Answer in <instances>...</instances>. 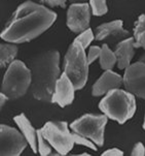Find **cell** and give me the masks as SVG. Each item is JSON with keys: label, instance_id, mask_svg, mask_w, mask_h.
<instances>
[{"label": "cell", "instance_id": "31", "mask_svg": "<svg viewBox=\"0 0 145 156\" xmlns=\"http://www.w3.org/2000/svg\"><path fill=\"white\" fill-rule=\"evenodd\" d=\"M143 128H144V130H145V117H144V122H143Z\"/></svg>", "mask_w": 145, "mask_h": 156}, {"label": "cell", "instance_id": "1", "mask_svg": "<svg viewBox=\"0 0 145 156\" xmlns=\"http://www.w3.org/2000/svg\"><path fill=\"white\" fill-rule=\"evenodd\" d=\"M56 19L52 9L28 0L15 10L0 36L7 43H28L46 32Z\"/></svg>", "mask_w": 145, "mask_h": 156}, {"label": "cell", "instance_id": "28", "mask_svg": "<svg viewBox=\"0 0 145 156\" xmlns=\"http://www.w3.org/2000/svg\"><path fill=\"white\" fill-rule=\"evenodd\" d=\"M71 3H80V2H86V0H69Z\"/></svg>", "mask_w": 145, "mask_h": 156}, {"label": "cell", "instance_id": "8", "mask_svg": "<svg viewBox=\"0 0 145 156\" xmlns=\"http://www.w3.org/2000/svg\"><path fill=\"white\" fill-rule=\"evenodd\" d=\"M29 145L24 134L6 124L0 125V155L20 156Z\"/></svg>", "mask_w": 145, "mask_h": 156}, {"label": "cell", "instance_id": "2", "mask_svg": "<svg viewBox=\"0 0 145 156\" xmlns=\"http://www.w3.org/2000/svg\"><path fill=\"white\" fill-rule=\"evenodd\" d=\"M60 54L56 50L40 53L30 60L31 93L35 99L51 102L58 79L62 75L60 70Z\"/></svg>", "mask_w": 145, "mask_h": 156}, {"label": "cell", "instance_id": "30", "mask_svg": "<svg viewBox=\"0 0 145 156\" xmlns=\"http://www.w3.org/2000/svg\"><path fill=\"white\" fill-rule=\"evenodd\" d=\"M78 156H89V153H81V154H79Z\"/></svg>", "mask_w": 145, "mask_h": 156}, {"label": "cell", "instance_id": "17", "mask_svg": "<svg viewBox=\"0 0 145 156\" xmlns=\"http://www.w3.org/2000/svg\"><path fill=\"white\" fill-rule=\"evenodd\" d=\"M99 62L100 66L103 70L112 69L114 67L115 63L117 62V57L115 55L114 51H112L111 49H109L108 44H103L101 48V54L99 57Z\"/></svg>", "mask_w": 145, "mask_h": 156}, {"label": "cell", "instance_id": "15", "mask_svg": "<svg viewBox=\"0 0 145 156\" xmlns=\"http://www.w3.org/2000/svg\"><path fill=\"white\" fill-rule=\"evenodd\" d=\"M14 120L21 130V133L24 134V136L28 141L29 146L32 149V151L34 153H37V129L33 127L32 124H31L29 119L26 117V115L24 113L15 116Z\"/></svg>", "mask_w": 145, "mask_h": 156}, {"label": "cell", "instance_id": "26", "mask_svg": "<svg viewBox=\"0 0 145 156\" xmlns=\"http://www.w3.org/2000/svg\"><path fill=\"white\" fill-rule=\"evenodd\" d=\"M103 156H123V152L122 150L117 149V148H111V149H108L106 151L102 153Z\"/></svg>", "mask_w": 145, "mask_h": 156}, {"label": "cell", "instance_id": "6", "mask_svg": "<svg viewBox=\"0 0 145 156\" xmlns=\"http://www.w3.org/2000/svg\"><path fill=\"white\" fill-rule=\"evenodd\" d=\"M108 117L105 114H86L73 121L70 124V128L74 133L93 141L97 146L102 147L104 145V133Z\"/></svg>", "mask_w": 145, "mask_h": 156}, {"label": "cell", "instance_id": "9", "mask_svg": "<svg viewBox=\"0 0 145 156\" xmlns=\"http://www.w3.org/2000/svg\"><path fill=\"white\" fill-rule=\"evenodd\" d=\"M123 78L126 90L145 99V63L137 61L130 64L126 68Z\"/></svg>", "mask_w": 145, "mask_h": 156}, {"label": "cell", "instance_id": "5", "mask_svg": "<svg viewBox=\"0 0 145 156\" xmlns=\"http://www.w3.org/2000/svg\"><path fill=\"white\" fill-rule=\"evenodd\" d=\"M32 76L31 70L21 60H14L5 71L1 85L3 92L10 99H17L24 96L31 87Z\"/></svg>", "mask_w": 145, "mask_h": 156}, {"label": "cell", "instance_id": "14", "mask_svg": "<svg viewBox=\"0 0 145 156\" xmlns=\"http://www.w3.org/2000/svg\"><path fill=\"white\" fill-rule=\"evenodd\" d=\"M135 39L128 37L120 41L114 47V53L117 57V66L120 69H126L131 64L135 55Z\"/></svg>", "mask_w": 145, "mask_h": 156}, {"label": "cell", "instance_id": "24", "mask_svg": "<svg viewBox=\"0 0 145 156\" xmlns=\"http://www.w3.org/2000/svg\"><path fill=\"white\" fill-rule=\"evenodd\" d=\"M132 156H144L145 155V147L141 142H138L135 144L133 150L131 153Z\"/></svg>", "mask_w": 145, "mask_h": 156}, {"label": "cell", "instance_id": "20", "mask_svg": "<svg viewBox=\"0 0 145 156\" xmlns=\"http://www.w3.org/2000/svg\"><path fill=\"white\" fill-rule=\"evenodd\" d=\"M89 6L92 14L96 17L104 16L108 12L106 0H89Z\"/></svg>", "mask_w": 145, "mask_h": 156}, {"label": "cell", "instance_id": "18", "mask_svg": "<svg viewBox=\"0 0 145 156\" xmlns=\"http://www.w3.org/2000/svg\"><path fill=\"white\" fill-rule=\"evenodd\" d=\"M135 48H143L145 50V15H141L134 27Z\"/></svg>", "mask_w": 145, "mask_h": 156}, {"label": "cell", "instance_id": "13", "mask_svg": "<svg viewBox=\"0 0 145 156\" xmlns=\"http://www.w3.org/2000/svg\"><path fill=\"white\" fill-rule=\"evenodd\" d=\"M123 85V78L118 73H114L111 69L105 70L102 76H100L96 83L94 84L92 93L94 96H101L105 95L110 90L120 88V86Z\"/></svg>", "mask_w": 145, "mask_h": 156}, {"label": "cell", "instance_id": "23", "mask_svg": "<svg viewBox=\"0 0 145 156\" xmlns=\"http://www.w3.org/2000/svg\"><path fill=\"white\" fill-rule=\"evenodd\" d=\"M100 54H101V48L100 47H97V46L89 47V52H88V54H86V56H88V61L89 64H92L93 62L96 61L100 57Z\"/></svg>", "mask_w": 145, "mask_h": 156}, {"label": "cell", "instance_id": "16", "mask_svg": "<svg viewBox=\"0 0 145 156\" xmlns=\"http://www.w3.org/2000/svg\"><path fill=\"white\" fill-rule=\"evenodd\" d=\"M18 54V47L15 44H0V67H6L15 60Z\"/></svg>", "mask_w": 145, "mask_h": 156}, {"label": "cell", "instance_id": "29", "mask_svg": "<svg viewBox=\"0 0 145 156\" xmlns=\"http://www.w3.org/2000/svg\"><path fill=\"white\" fill-rule=\"evenodd\" d=\"M138 61H141V62L145 63V53H144L143 55H142V56H141L140 58H139V60H138Z\"/></svg>", "mask_w": 145, "mask_h": 156}, {"label": "cell", "instance_id": "7", "mask_svg": "<svg viewBox=\"0 0 145 156\" xmlns=\"http://www.w3.org/2000/svg\"><path fill=\"white\" fill-rule=\"evenodd\" d=\"M40 129L52 149L61 156L67 155L72 150L75 143L66 121H49Z\"/></svg>", "mask_w": 145, "mask_h": 156}, {"label": "cell", "instance_id": "22", "mask_svg": "<svg viewBox=\"0 0 145 156\" xmlns=\"http://www.w3.org/2000/svg\"><path fill=\"white\" fill-rule=\"evenodd\" d=\"M94 38H95V34L93 33L92 29L89 28V29H86V30H84L83 32L78 34L77 37L75 39H77V41L84 47V49H86V48L91 44L92 41H94Z\"/></svg>", "mask_w": 145, "mask_h": 156}, {"label": "cell", "instance_id": "10", "mask_svg": "<svg viewBox=\"0 0 145 156\" xmlns=\"http://www.w3.org/2000/svg\"><path fill=\"white\" fill-rule=\"evenodd\" d=\"M92 10L86 2L72 3L67 10V26L72 32L79 34L89 29Z\"/></svg>", "mask_w": 145, "mask_h": 156}, {"label": "cell", "instance_id": "27", "mask_svg": "<svg viewBox=\"0 0 145 156\" xmlns=\"http://www.w3.org/2000/svg\"><path fill=\"white\" fill-rule=\"evenodd\" d=\"M8 99H10V98L5 93H3V92H1V93H0V107H1V109L4 107L5 102H6Z\"/></svg>", "mask_w": 145, "mask_h": 156}, {"label": "cell", "instance_id": "19", "mask_svg": "<svg viewBox=\"0 0 145 156\" xmlns=\"http://www.w3.org/2000/svg\"><path fill=\"white\" fill-rule=\"evenodd\" d=\"M52 146L49 141L44 137L41 129H37V149L41 156H47L52 154Z\"/></svg>", "mask_w": 145, "mask_h": 156}, {"label": "cell", "instance_id": "4", "mask_svg": "<svg viewBox=\"0 0 145 156\" xmlns=\"http://www.w3.org/2000/svg\"><path fill=\"white\" fill-rule=\"evenodd\" d=\"M89 66L86 49L77 39L68 48L64 59V73L74 84L76 90L86 86L89 78Z\"/></svg>", "mask_w": 145, "mask_h": 156}, {"label": "cell", "instance_id": "3", "mask_svg": "<svg viewBox=\"0 0 145 156\" xmlns=\"http://www.w3.org/2000/svg\"><path fill=\"white\" fill-rule=\"evenodd\" d=\"M99 109L108 119L123 124L135 115V95L120 88L110 90L99 102Z\"/></svg>", "mask_w": 145, "mask_h": 156}, {"label": "cell", "instance_id": "11", "mask_svg": "<svg viewBox=\"0 0 145 156\" xmlns=\"http://www.w3.org/2000/svg\"><path fill=\"white\" fill-rule=\"evenodd\" d=\"M75 86L72 81L63 71L60 78L58 79L56 87L54 90V94L52 97V104H57L59 107L65 108L71 105L74 100Z\"/></svg>", "mask_w": 145, "mask_h": 156}, {"label": "cell", "instance_id": "21", "mask_svg": "<svg viewBox=\"0 0 145 156\" xmlns=\"http://www.w3.org/2000/svg\"><path fill=\"white\" fill-rule=\"evenodd\" d=\"M72 136H73V140H74V143L76 145H80V146H84V147H88L89 149L94 150V151H97V145L95 144L93 141H91L88 137L83 136H80V134L74 133L72 131Z\"/></svg>", "mask_w": 145, "mask_h": 156}, {"label": "cell", "instance_id": "12", "mask_svg": "<svg viewBox=\"0 0 145 156\" xmlns=\"http://www.w3.org/2000/svg\"><path fill=\"white\" fill-rule=\"evenodd\" d=\"M129 35V31L123 27L122 20H114L109 23L101 24L95 29V39L99 41L105 39H111L112 41H123L128 38Z\"/></svg>", "mask_w": 145, "mask_h": 156}, {"label": "cell", "instance_id": "25", "mask_svg": "<svg viewBox=\"0 0 145 156\" xmlns=\"http://www.w3.org/2000/svg\"><path fill=\"white\" fill-rule=\"evenodd\" d=\"M43 1L52 7L61 6L64 9V7H66V2H67V0H43Z\"/></svg>", "mask_w": 145, "mask_h": 156}]
</instances>
